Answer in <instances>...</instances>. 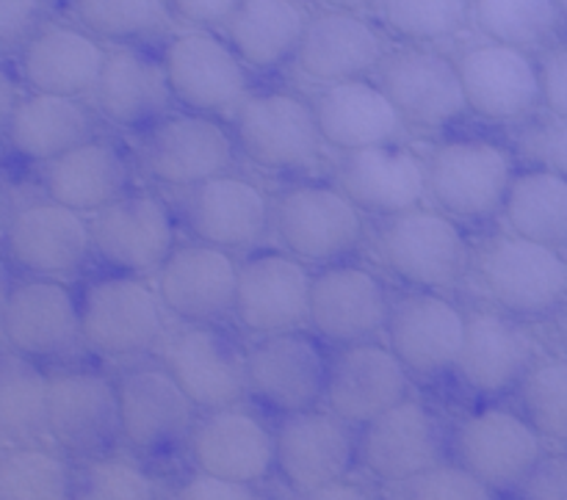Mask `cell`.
Masks as SVG:
<instances>
[{
	"instance_id": "cell-1",
	"label": "cell",
	"mask_w": 567,
	"mask_h": 500,
	"mask_svg": "<svg viewBox=\"0 0 567 500\" xmlns=\"http://www.w3.org/2000/svg\"><path fill=\"white\" fill-rule=\"evenodd\" d=\"M518 160L507 144L487 136L443 138L426 155V199L460 225L502 219Z\"/></svg>"
},
{
	"instance_id": "cell-2",
	"label": "cell",
	"mask_w": 567,
	"mask_h": 500,
	"mask_svg": "<svg viewBox=\"0 0 567 500\" xmlns=\"http://www.w3.org/2000/svg\"><path fill=\"white\" fill-rule=\"evenodd\" d=\"M487 304L513 319L551 321L567 302V254L546 243L498 232L474 247V271Z\"/></svg>"
},
{
	"instance_id": "cell-3",
	"label": "cell",
	"mask_w": 567,
	"mask_h": 500,
	"mask_svg": "<svg viewBox=\"0 0 567 500\" xmlns=\"http://www.w3.org/2000/svg\"><path fill=\"white\" fill-rule=\"evenodd\" d=\"M377 254L399 282L419 291L449 293L474 271V243L463 225L424 205L382 219Z\"/></svg>"
},
{
	"instance_id": "cell-4",
	"label": "cell",
	"mask_w": 567,
	"mask_h": 500,
	"mask_svg": "<svg viewBox=\"0 0 567 500\" xmlns=\"http://www.w3.org/2000/svg\"><path fill=\"white\" fill-rule=\"evenodd\" d=\"M83 346L109 360H136L158 352L166 335L164 304L144 277L105 271L78 293Z\"/></svg>"
},
{
	"instance_id": "cell-5",
	"label": "cell",
	"mask_w": 567,
	"mask_h": 500,
	"mask_svg": "<svg viewBox=\"0 0 567 500\" xmlns=\"http://www.w3.org/2000/svg\"><path fill=\"white\" fill-rule=\"evenodd\" d=\"M271 232L305 265L352 260L365 241L363 213L336 183H299L275 197Z\"/></svg>"
},
{
	"instance_id": "cell-6",
	"label": "cell",
	"mask_w": 567,
	"mask_h": 500,
	"mask_svg": "<svg viewBox=\"0 0 567 500\" xmlns=\"http://www.w3.org/2000/svg\"><path fill=\"white\" fill-rule=\"evenodd\" d=\"M230 127L238 153L266 171L308 169L324 147L313 103L291 88L249 92Z\"/></svg>"
},
{
	"instance_id": "cell-7",
	"label": "cell",
	"mask_w": 567,
	"mask_h": 500,
	"mask_svg": "<svg viewBox=\"0 0 567 500\" xmlns=\"http://www.w3.org/2000/svg\"><path fill=\"white\" fill-rule=\"evenodd\" d=\"M238 147L233 127L219 116L197 111H172L142 131L138 164L144 175L164 188L192 191L199 183L225 175Z\"/></svg>"
},
{
	"instance_id": "cell-8",
	"label": "cell",
	"mask_w": 567,
	"mask_h": 500,
	"mask_svg": "<svg viewBox=\"0 0 567 500\" xmlns=\"http://www.w3.org/2000/svg\"><path fill=\"white\" fill-rule=\"evenodd\" d=\"M158 357L199 413L236 407L247 398V348L221 324L177 321L166 330Z\"/></svg>"
},
{
	"instance_id": "cell-9",
	"label": "cell",
	"mask_w": 567,
	"mask_h": 500,
	"mask_svg": "<svg viewBox=\"0 0 567 500\" xmlns=\"http://www.w3.org/2000/svg\"><path fill=\"white\" fill-rule=\"evenodd\" d=\"M454 462L496 496L513 492L546 454V440L520 409L504 404H485L454 426L449 437Z\"/></svg>"
},
{
	"instance_id": "cell-10",
	"label": "cell",
	"mask_w": 567,
	"mask_h": 500,
	"mask_svg": "<svg viewBox=\"0 0 567 500\" xmlns=\"http://www.w3.org/2000/svg\"><path fill=\"white\" fill-rule=\"evenodd\" d=\"M330 354L310 330L255 337L247 346V396L277 415L324 404Z\"/></svg>"
},
{
	"instance_id": "cell-11",
	"label": "cell",
	"mask_w": 567,
	"mask_h": 500,
	"mask_svg": "<svg viewBox=\"0 0 567 500\" xmlns=\"http://www.w3.org/2000/svg\"><path fill=\"white\" fill-rule=\"evenodd\" d=\"M393 293L374 269L354 260L321 265L310 282L308 330L327 346H352L385 335Z\"/></svg>"
},
{
	"instance_id": "cell-12",
	"label": "cell",
	"mask_w": 567,
	"mask_h": 500,
	"mask_svg": "<svg viewBox=\"0 0 567 500\" xmlns=\"http://www.w3.org/2000/svg\"><path fill=\"white\" fill-rule=\"evenodd\" d=\"M94 258L109 271L155 274L177 247V219L161 194L136 188L89 216Z\"/></svg>"
},
{
	"instance_id": "cell-13",
	"label": "cell",
	"mask_w": 567,
	"mask_h": 500,
	"mask_svg": "<svg viewBox=\"0 0 567 500\" xmlns=\"http://www.w3.org/2000/svg\"><path fill=\"white\" fill-rule=\"evenodd\" d=\"M537 363V346L526 321L493 304L465 310V341L454 365V379L476 398H504L515 393Z\"/></svg>"
},
{
	"instance_id": "cell-14",
	"label": "cell",
	"mask_w": 567,
	"mask_h": 500,
	"mask_svg": "<svg viewBox=\"0 0 567 500\" xmlns=\"http://www.w3.org/2000/svg\"><path fill=\"white\" fill-rule=\"evenodd\" d=\"M175 103L197 114H233L249 94V66L225 37L205 28L175 33L161 50Z\"/></svg>"
},
{
	"instance_id": "cell-15",
	"label": "cell",
	"mask_w": 567,
	"mask_h": 500,
	"mask_svg": "<svg viewBox=\"0 0 567 500\" xmlns=\"http://www.w3.org/2000/svg\"><path fill=\"white\" fill-rule=\"evenodd\" d=\"M377 83L415 131H446L471 116L457 59L419 44H404L385 55Z\"/></svg>"
},
{
	"instance_id": "cell-16",
	"label": "cell",
	"mask_w": 567,
	"mask_h": 500,
	"mask_svg": "<svg viewBox=\"0 0 567 500\" xmlns=\"http://www.w3.org/2000/svg\"><path fill=\"white\" fill-rule=\"evenodd\" d=\"M120 437L127 448L147 457L188 446L199 409L175 376L158 363H138L116 376Z\"/></svg>"
},
{
	"instance_id": "cell-17",
	"label": "cell",
	"mask_w": 567,
	"mask_h": 500,
	"mask_svg": "<svg viewBox=\"0 0 567 500\" xmlns=\"http://www.w3.org/2000/svg\"><path fill=\"white\" fill-rule=\"evenodd\" d=\"M313 271L286 249H255L238 263V291L233 321L247 335L305 330Z\"/></svg>"
},
{
	"instance_id": "cell-18",
	"label": "cell",
	"mask_w": 567,
	"mask_h": 500,
	"mask_svg": "<svg viewBox=\"0 0 567 500\" xmlns=\"http://www.w3.org/2000/svg\"><path fill=\"white\" fill-rule=\"evenodd\" d=\"M463 341L465 308H460L449 293L408 288L393 296L385 343L410 376L437 379L452 374Z\"/></svg>"
},
{
	"instance_id": "cell-19",
	"label": "cell",
	"mask_w": 567,
	"mask_h": 500,
	"mask_svg": "<svg viewBox=\"0 0 567 500\" xmlns=\"http://www.w3.org/2000/svg\"><path fill=\"white\" fill-rule=\"evenodd\" d=\"M446 448L449 437L437 415L413 396L358 431V465L388 487L446 462Z\"/></svg>"
},
{
	"instance_id": "cell-20",
	"label": "cell",
	"mask_w": 567,
	"mask_h": 500,
	"mask_svg": "<svg viewBox=\"0 0 567 500\" xmlns=\"http://www.w3.org/2000/svg\"><path fill=\"white\" fill-rule=\"evenodd\" d=\"M155 291L175 321L225 326L236 310V254L194 238L177 243L166 263L155 271Z\"/></svg>"
},
{
	"instance_id": "cell-21",
	"label": "cell",
	"mask_w": 567,
	"mask_h": 500,
	"mask_svg": "<svg viewBox=\"0 0 567 500\" xmlns=\"http://www.w3.org/2000/svg\"><path fill=\"white\" fill-rule=\"evenodd\" d=\"M0 337L11 352L37 363L66 360L83 346L81 302L64 280L28 277L14 282Z\"/></svg>"
},
{
	"instance_id": "cell-22",
	"label": "cell",
	"mask_w": 567,
	"mask_h": 500,
	"mask_svg": "<svg viewBox=\"0 0 567 500\" xmlns=\"http://www.w3.org/2000/svg\"><path fill=\"white\" fill-rule=\"evenodd\" d=\"M457 70L471 116L509 125L543 108L540 61L529 50L485 39L457 55Z\"/></svg>"
},
{
	"instance_id": "cell-23",
	"label": "cell",
	"mask_w": 567,
	"mask_h": 500,
	"mask_svg": "<svg viewBox=\"0 0 567 500\" xmlns=\"http://www.w3.org/2000/svg\"><path fill=\"white\" fill-rule=\"evenodd\" d=\"M6 258L28 277L72 280L94 258L89 216L53 199L25 205L6 227Z\"/></svg>"
},
{
	"instance_id": "cell-24",
	"label": "cell",
	"mask_w": 567,
	"mask_h": 500,
	"mask_svg": "<svg viewBox=\"0 0 567 500\" xmlns=\"http://www.w3.org/2000/svg\"><path fill=\"white\" fill-rule=\"evenodd\" d=\"M358 431L330 409L282 415L277 424V473L297 496L343 481L358 465Z\"/></svg>"
},
{
	"instance_id": "cell-25",
	"label": "cell",
	"mask_w": 567,
	"mask_h": 500,
	"mask_svg": "<svg viewBox=\"0 0 567 500\" xmlns=\"http://www.w3.org/2000/svg\"><path fill=\"white\" fill-rule=\"evenodd\" d=\"M410 371L388 343L338 346L327 368L324 407L354 429H363L410 396Z\"/></svg>"
},
{
	"instance_id": "cell-26",
	"label": "cell",
	"mask_w": 567,
	"mask_h": 500,
	"mask_svg": "<svg viewBox=\"0 0 567 500\" xmlns=\"http://www.w3.org/2000/svg\"><path fill=\"white\" fill-rule=\"evenodd\" d=\"M271 205L275 197L258 183L225 171L186 191L183 210L194 241L249 254L271 236Z\"/></svg>"
},
{
	"instance_id": "cell-27",
	"label": "cell",
	"mask_w": 567,
	"mask_h": 500,
	"mask_svg": "<svg viewBox=\"0 0 567 500\" xmlns=\"http://www.w3.org/2000/svg\"><path fill=\"white\" fill-rule=\"evenodd\" d=\"M48 435L66 451L103 454L120 437L116 379L92 368L48 374Z\"/></svg>"
},
{
	"instance_id": "cell-28",
	"label": "cell",
	"mask_w": 567,
	"mask_h": 500,
	"mask_svg": "<svg viewBox=\"0 0 567 500\" xmlns=\"http://www.w3.org/2000/svg\"><path fill=\"white\" fill-rule=\"evenodd\" d=\"M188 454L194 468L241 485H260L277 470L275 429L241 404L197 418Z\"/></svg>"
},
{
	"instance_id": "cell-29",
	"label": "cell",
	"mask_w": 567,
	"mask_h": 500,
	"mask_svg": "<svg viewBox=\"0 0 567 500\" xmlns=\"http://www.w3.org/2000/svg\"><path fill=\"white\" fill-rule=\"evenodd\" d=\"M332 183L363 216L391 219L424 205L426 158L402 142L341 153Z\"/></svg>"
},
{
	"instance_id": "cell-30",
	"label": "cell",
	"mask_w": 567,
	"mask_h": 500,
	"mask_svg": "<svg viewBox=\"0 0 567 500\" xmlns=\"http://www.w3.org/2000/svg\"><path fill=\"white\" fill-rule=\"evenodd\" d=\"M388 53L391 50L385 48L382 31L363 14L321 9L310 14L293 64L308 81L330 86L354 77H371Z\"/></svg>"
},
{
	"instance_id": "cell-31",
	"label": "cell",
	"mask_w": 567,
	"mask_h": 500,
	"mask_svg": "<svg viewBox=\"0 0 567 500\" xmlns=\"http://www.w3.org/2000/svg\"><path fill=\"white\" fill-rule=\"evenodd\" d=\"M92 97L97 114L120 131H147L175 105L161 55H150L136 44L109 50Z\"/></svg>"
},
{
	"instance_id": "cell-32",
	"label": "cell",
	"mask_w": 567,
	"mask_h": 500,
	"mask_svg": "<svg viewBox=\"0 0 567 500\" xmlns=\"http://www.w3.org/2000/svg\"><path fill=\"white\" fill-rule=\"evenodd\" d=\"M100 39L70 22H42L20 48V77L31 92L86 97L105 66Z\"/></svg>"
},
{
	"instance_id": "cell-33",
	"label": "cell",
	"mask_w": 567,
	"mask_h": 500,
	"mask_svg": "<svg viewBox=\"0 0 567 500\" xmlns=\"http://www.w3.org/2000/svg\"><path fill=\"white\" fill-rule=\"evenodd\" d=\"M313 108L321 138L338 153L399 144L408 133V122L371 77L330 83L316 94Z\"/></svg>"
},
{
	"instance_id": "cell-34",
	"label": "cell",
	"mask_w": 567,
	"mask_h": 500,
	"mask_svg": "<svg viewBox=\"0 0 567 500\" xmlns=\"http://www.w3.org/2000/svg\"><path fill=\"white\" fill-rule=\"evenodd\" d=\"M131 164L125 153L109 138H89L61 158L42 166L48 199L66 205L83 216H94L131 188Z\"/></svg>"
},
{
	"instance_id": "cell-35",
	"label": "cell",
	"mask_w": 567,
	"mask_h": 500,
	"mask_svg": "<svg viewBox=\"0 0 567 500\" xmlns=\"http://www.w3.org/2000/svg\"><path fill=\"white\" fill-rule=\"evenodd\" d=\"M97 133L94 111L81 97L31 92L20 97L3 138L17 158L50 164Z\"/></svg>"
},
{
	"instance_id": "cell-36",
	"label": "cell",
	"mask_w": 567,
	"mask_h": 500,
	"mask_svg": "<svg viewBox=\"0 0 567 500\" xmlns=\"http://www.w3.org/2000/svg\"><path fill=\"white\" fill-rule=\"evenodd\" d=\"M310 14L297 0H244L227 20L225 39L255 72H271L297 59Z\"/></svg>"
},
{
	"instance_id": "cell-37",
	"label": "cell",
	"mask_w": 567,
	"mask_h": 500,
	"mask_svg": "<svg viewBox=\"0 0 567 500\" xmlns=\"http://www.w3.org/2000/svg\"><path fill=\"white\" fill-rule=\"evenodd\" d=\"M504 230L526 241L567 249V180L546 166L520 169L502 210Z\"/></svg>"
},
{
	"instance_id": "cell-38",
	"label": "cell",
	"mask_w": 567,
	"mask_h": 500,
	"mask_svg": "<svg viewBox=\"0 0 567 500\" xmlns=\"http://www.w3.org/2000/svg\"><path fill=\"white\" fill-rule=\"evenodd\" d=\"M48 431V374L31 357L0 348V437L14 442Z\"/></svg>"
},
{
	"instance_id": "cell-39",
	"label": "cell",
	"mask_w": 567,
	"mask_h": 500,
	"mask_svg": "<svg viewBox=\"0 0 567 500\" xmlns=\"http://www.w3.org/2000/svg\"><path fill=\"white\" fill-rule=\"evenodd\" d=\"M563 20L557 0H471V22L482 37L529 53L548 48Z\"/></svg>"
},
{
	"instance_id": "cell-40",
	"label": "cell",
	"mask_w": 567,
	"mask_h": 500,
	"mask_svg": "<svg viewBox=\"0 0 567 500\" xmlns=\"http://www.w3.org/2000/svg\"><path fill=\"white\" fill-rule=\"evenodd\" d=\"M75 25L100 42L136 44L166 31L172 11L166 0H66Z\"/></svg>"
},
{
	"instance_id": "cell-41",
	"label": "cell",
	"mask_w": 567,
	"mask_h": 500,
	"mask_svg": "<svg viewBox=\"0 0 567 500\" xmlns=\"http://www.w3.org/2000/svg\"><path fill=\"white\" fill-rule=\"evenodd\" d=\"M380 20L404 44L449 42L471 22V0H382Z\"/></svg>"
},
{
	"instance_id": "cell-42",
	"label": "cell",
	"mask_w": 567,
	"mask_h": 500,
	"mask_svg": "<svg viewBox=\"0 0 567 500\" xmlns=\"http://www.w3.org/2000/svg\"><path fill=\"white\" fill-rule=\"evenodd\" d=\"M515 396L518 409L535 426L537 435L546 442L567 448V360L537 357Z\"/></svg>"
},
{
	"instance_id": "cell-43",
	"label": "cell",
	"mask_w": 567,
	"mask_h": 500,
	"mask_svg": "<svg viewBox=\"0 0 567 500\" xmlns=\"http://www.w3.org/2000/svg\"><path fill=\"white\" fill-rule=\"evenodd\" d=\"M72 470L59 454L17 448L0 457V500H70Z\"/></svg>"
},
{
	"instance_id": "cell-44",
	"label": "cell",
	"mask_w": 567,
	"mask_h": 500,
	"mask_svg": "<svg viewBox=\"0 0 567 500\" xmlns=\"http://www.w3.org/2000/svg\"><path fill=\"white\" fill-rule=\"evenodd\" d=\"M70 500H155V485L131 459L97 454L72 473Z\"/></svg>"
},
{
	"instance_id": "cell-45",
	"label": "cell",
	"mask_w": 567,
	"mask_h": 500,
	"mask_svg": "<svg viewBox=\"0 0 567 500\" xmlns=\"http://www.w3.org/2000/svg\"><path fill=\"white\" fill-rule=\"evenodd\" d=\"M391 500H496V492L463 465L441 462L415 479L393 485Z\"/></svg>"
},
{
	"instance_id": "cell-46",
	"label": "cell",
	"mask_w": 567,
	"mask_h": 500,
	"mask_svg": "<svg viewBox=\"0 0 567 500\" xmlns=\"http://www.w3.org/2000/svg\"><path fill=\"white\" fill-rule=\"evenodd\" d=\"M509 496L513 500H567V448L543 454Z\"/></svg>"
},
{
	"instance_id": "cell-47",
	"label": "cell",
	"mask_w": 567,
	"mask_h": 500,
	"mask_svg": "<svg viewBox=\"0 0 567 500\" xmlns=\"http://www.w3.org/2000/svg\"><path fill=\"white\" fill-rule=\"evenodd\" d=\"M537 61H540L543 111H548L551 119L567 122V42L548 44Z\"/></svg>"
},
{
	"instance_id": "cell-48",
	"label": "cell",
	"mask_w": 567,
	"mask_h": 500,
	"mask_svg": "<svg viewBox=\"0 0 567 500\" xmlns=\"http://www.w3.org/2000/svg\"><path fill=\"white\" fill-rule=\"evenodd\" d=\"M524 153L537 166H546L567 180V122L551 119L548 125L532 127L524 136Z\"/></svg>"
},
{
	"instance_id": "cell-49",
	"label": "cell",
	"mask_w": 567,
	"mask_h": 500,
	"mask_svg": "<svg viewBox=\"0 0 567 500\" xmlns=\"http://www.w3.org/2000/svg\"><path fill=\"white\" fill-rule=\"evenodd\" d=\"M42 25V0H0V50L22 48Z\"/></svg>"
},
{
	"instance_id": "cell-50",
	"label": "cell",
	"mask_w": 567,
	"mask_h": 500,
	"mask_svg": "<svg viewBox=\"0 0 567 500\" xmlns=\"http://www.w3.org/2000/svg\"><path fill=\"white\" fill-rule=\"evenodd\" d=\"M175 500H264L255 485H241V481H227L219 476H210L197 470L183 485L177 487Z\"/></svg>"
},
{
	"instance_id": "cell-51",
	"label": "cell",
	"mask_w": 567,
	"mask_h": 500,
	"mask_svg": "<svg viewBox=\"0 0 567 500\" xmlns=\"http://www.w3.org/2000/svg\"><path fill=\"white\" fill-rule=\"evenodd\" d=\"M175 20L186 22L192 28H225L227 20L241 9L244 0H166Z\"/></svg>"
},
{
	"instance_id": "cell-52",
	"label": "cell",
	"mask_w": 567,
	"mask_h": 500,
	"mask_svg": "<svg viewBox=\"0 0 567 500\" xmlns=\"http://www.w3.org/2000/svg\"><path fill=\"white\" fill-rule=\"evenodd\" d=\"M297 500H377L365 487L354 485V481H336L330 487H321V490L305 492V496H297Z\"/></svg>"
},
{
	"instance_id": "cell-53",
	"label": "cell",
	"mask_w": 567,
	"mask_h": 500,
	"mask_svg": "<svg viewBox=\"0 0 567 500\" xmlns=\"http://www.w3.org/2000/svg\"><path fill=\"white\" fill-rule=\"evenodd\" d=\"M17 103H20V86H17V77L9 66L0 64V136L9 127L11 114H14Z\"/></svg>"
},
{
	"instance_id": "cell-54",
	"label": "cell",
	"mask_w": 567,
	"mask_h": 500,
	"mask_svg": "<svg viewBox=\"0 0 567 500\" xmlns=\"http://www.w3.org/2000/svg\"><path fill=\"white\" fill-rule=\"evenodd\" d=\"M324 9H341V11H354V14H363V11H380L382 0H321Z\"/></svg>"
},
{
	"instance_id": "cell-55",
	"label": "cell",
	"mask_w": 567,
	"mask_h": 500,
	"mask_svg": "<svg viewBox=\"0 0 567 500\" xmlns=\"http://www.w3.org/2000/svg\"><path fill=\"white\" fill-rule=\"evenodd\" d=\"M11 288H14V280H11L9 258L0 254V324H3V313H6V304H9Z\"/></svg>"
},
{
	"instance_id": "cell-56",
	"label": "cell",
	"mask_w": 567,
	"mask_h": 500,
	"mask_svg": "<svg viewBox=\"0 0 567 500\" xmlns=\"http://www.w3.org/2000/svg\"><path fill=\"white\" fill-rule=\"evenodd\" d=\"M554 332H557V343L563 348V357L567 360V302L559 308V313L554 315Z\"/></svg>"
},
{
	"instance_id": "cell-57",
	"label": "cell",
	"mask_w": 567,
	"mask_h": 500,
	"mask_svg": "<svg viewBox=\"0 0 567 500\" xmlns=\"http://www.w3.org/2000/svg\"><path fill=\"white\" fill-rule=\"evenodd\" d=\"M557 6H559V11H563V17L567 20V0H557Z\"/></svg>"
},
{
	"instance_id": "cell-58",
	"label": "cell",
	"mask_w": 567,
	"mask_h": 500,
	"mask_svg": "<svg viewBox=\"0 0 567 500\" xmlns=\"http://www.w3.org/2000/svg\"><path fill=\"white\" fill-rule=\"evenodd\" d=\"M42 3H55V0H42Z\"/></svg>"
},
{
	"instance_id": "cell-59",
	"label": "cell",
	"mask_w": 567,
	"mask_h": 500,
	"mask_svg": "<svg viewBox=\"0 0 567 500\" xmlns=\"http://www.w3.org/2000/svg\"><path fill=\"white\" fill-rule=\"evenodd\" d=\"M565 254H567V249H565Z\"/></svg>"
}]
</instances>
